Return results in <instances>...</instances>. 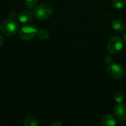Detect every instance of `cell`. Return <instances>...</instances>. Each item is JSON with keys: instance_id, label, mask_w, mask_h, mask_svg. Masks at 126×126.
Here are the masks:
<instances>
[{"instance_id": "cell-13", "label": "cell", "mask_w": 126, "mask_h": 126, "mask_svg": "<svg viewBox=\"0 0 126 126\" xmlns=\"http://www.w3.org/2000/svg\"><path fill=\"white\" fill-rule=\"evenodd\" d=\"M125 99V96L124 94L120 92H117L114 94V100L117 103H122L123 102Z\"/></svg>"}, {"instance_id": "cell-18", "label": "cell", "mask_w": 126, "mask_h": 126, "mask_svg": "<svg viewBox=\"0 0 126 126\" xmlns=\"http://www.w3.org/2000/svg\"><path fill=\"white\" fill-rule=\"evenodd\" d=\"M4 40L3 38V37L0 35V47H1L4 44Z\"/></svg>"}, {"instance_id": "cell-11", "label": "cell", "mask_w": 126, "mask_h": 126, "mask_svg": "<svg viewBox=\"0 0 126 126\" xmlns=\"http://www.w3.org/2000/svg\"><path fill=\"white\" fill-rule=\"evenodd\" d=\"M37 34L38 38L41 40H47L49 37V32L46 29H41L40 30L38 31Z\"/></svg>"}, {"instance_id": "cell-7", "label": "cell", "mask_w": 126, "mask_h": 126, "mask_svg": "<svg viewBox=\"0 0 126 126\" xmlns=\"http://www.w3.org/2000/svg\"><path fill=\"white\" fill-rule=\"evenodd\" d=\"M100 125L102 126H115L117 125V121L112 114H107L102 118Z\"/></svg>"}, {"instance_id": "cell-6", "label": "cell", "mask_w": 126, "mask_h": 126, "mask_svg": "<svg viewBox=\"0 0 126 126\" xmlns=\"http://www.w3.org/2000/svg\"><path fill=\"white\" fill-rule=\"evenodd\" d=\"M114 115L120 120H126V106L123 103H117L114 107Z\"/></svg>"}, {"instance_id": "cell-19", "label": "cell", "mask_w": 126, "mask_h": 126, "mask_svg": "<svg viewBox=\"0 0 126 126\" xmlns=\"http://www.w3.org/2000/svg\"><path fill=\"white\" fill-rule=\"evenodd\" d=\"M124 39H125V41L126 42V32L124 33Z\"/></svg>"}, {"instance_id": "cell-4", "label": "cell", "mask_w": 126, "mask_h": 126, "mask_svg": "<svg viewBox=\"0 0 126 126\" xmlns=\"http://www.w3.org/2000/svg\"><path fill=\"white\" fill-rule=\"evenodd\" d=\"M123 47V41L119 36L112 37L108 42L107 49L111 54H117L120 52Z\"/></svg>"}, {"instance_id": "cell-2", "label": "cell", "mask_w": 126, "mask_h": 126, "mask_svg": "<svg viewBox=\"0 0 126 126\" xmlns=\"http://www.w3.org/2000/svg\"><path fill=\"white\" fill-rule=\"evenodd\" d=\"M52 7L48 4H41L38 5L33 10L35 17L40 20H45L52 14Z\"/></svg>"}, {"instance_id": "cell-3", "label": "cell", "mask_w": 126, "mask_h": 126, "mask_svg": "<svg viewBox=\"0 0 126 126\" xmlns=\"http://www.w3.org/2000/svg\"><path fill=\"white\" fill-rule=\"evenodd\" d=\"M38 32L37 28L32 24L24 26L19 31L18 35L21 39L24 41H28L33 38Z\"/></svg>"}, {"instance_id": "cell-9", "label": "cell", "mask_w": 126, "mask_h": 126, "mask_svg": "<svg viewBox=\"0 0 126 126\" xmlns=\"http://www.w3.org/2000/svg\"><path fill=\"white\" fill-rule=\"evenodd\" d=\"M112 28L116 32H123L125 30L126 26H125L124 22L121 19L117 18V19L114 20L112 22Z\"/></svg>"}, {"instance_id": "cell-1", "label": "cell", "mask_w": 126, "mask_h": 126, "mask_svg": "<svg viewBox=\"0 0 126 126\" xmlns=\"http://www.w3.org/2000/svg\"><path fill=\"white\" fill-rule=\"evenodd\" d=\"M18 29L17 22L14 19H7L3 21L0 24V31L1 32L7 37L13 36L16 34Z\"/></svg>"}, {"instance_id": "cell-17", "label": "cell", "mask_w": 126, "mask_h": 126, "mask_svg": "<svg viewBox=\"0 0 126 126\" xmlns=\"http://www.w3.org/2000/svg\"><path fill=\"white\" fill-rule=\"evenodd\" d=\"M10 18H11L12 19H14L15 17L16 16V13H15V12H10Z\"/></svg>"}, {"instance_id": "cell-8", "label": "cell", "mask_w": 126, "mask_h": 126, "mask_svg": "<svg viewBox=\"0 0 126 126\" xmlns=\"http://www.w3.org/2000/svg\"><path fill=\"white\" fill-rule=\"evenodd\" d=\"M18 19L21 23H29L32 20V14L29 10H22L18 14Z\"/></svg>"}, {"instance_id": "cell-14", "label": "cell", "mask_w": 126, "mask_h": 126, "mask_svg": "<svg viewBox=\"0 0 126 126\" xmlns=\"http://www.w3.org/2000/svg\"><path fill=\"white\" fill-rule=\"evenodd\" d=\"M37 3H38V0H25V5L28 9L34 8Z\"/></svg>"}, {"instance_id": "cell-12", "label": "cell", "mask_w": 126, "mask_h": 126, "mask_svg": "<svg viewBox=\"0 0 126 126\" xmlns=\"http://www.w3.org/2000/svg\"><path fill=\"white\" fill-rule=\"evenodd\" d=\"M113 7L117 10L122 9L126 4V0H113Z\"/></svg>"}, {"instance_id": "cell-10", "label": "cell", "mask_w": 126, "mask_h": 126, "mask_svg": "<svg viewBox=\"0 0 126 126\" xmlns=\"http://www.w3.org/2000/svg\"><path fill=\"white\" fill-rule=\"evenodd\" d=\"M24 125L25 126H38V123L36 118L32 116H28L24 120Z\"/></svg>"}, {"instance_id": "cell-20", "label": "cell", "mask_w": 126, "mask_h": 126, "mask_svg": "<svg viewBox=\"0 0 126 126\" xmlns=\"http://www.w3.org/2000/svg\"><path fill=\"white\" fill-rule=\"evenodd\" d=\"M125 74H126V71H125Z\"/></svg>"}, {"instance_id": "cell-15", "label": "cell", "mask_w": 126, "mask_h": 126, "mask_svg": "<svg viewBox=\"0 0 126 126\" xmlns=\"http://www.w3.org/2000/svg\"><path fill=\"white\" fill-rule=\"evenodd\" d=\"M105 61H106V63L107 64L109 65V64L113 63V58L111 56H110V55H106L105 57Z\"/></svg>"}, {"instance_id": "cell-5", "label": "cell", "mask_w": 126, "mask_h": 126, "mask_svg": "<svg viewBox=\"0 0 126 126\" xmlns=\"http://www.w3.org/2000/svg\"><path fill=\"white\" fill-rule=\"evenodd\" d=\"M107 74L112 79H119L123 75V69L119 63H112L108 66Z\"/></svg>"}, {"instance_id": "cell-16", "label": "cell", "mask_w": 126, "mask_h": 126, "mask_svg": "<svg viewBox=\"0 0 126 126\" xmlns=\"http://www.w3.org/2000/svg\"><path fill=\"white\" fill-rule=\"evenodd\" d=\"M49 126H63V124H62L60 121H58V120H55V121L52 122Z\"/></svg>"}]
</instances>
